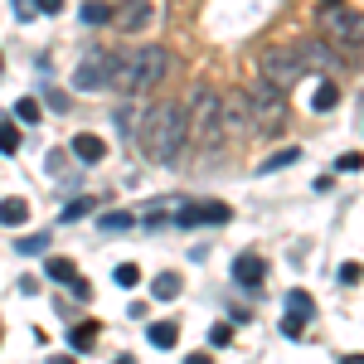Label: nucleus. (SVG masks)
Here are the masks:
<instances>
[{"instance_id":"nucleus-1","label":"nucleus","mask_w":364,"mask_h":364,"mask_svg":"<svg viewBox=\"0 0 364 364\" xmlns=\"http://www.w3.org/2000/svg\"><path fill=\"white\" fill-rule=\"evenodd\" d=\"M141 151L156 161V166H175L180 161V151H185V141H190V122H185V107L180 102H156L151 112L141 117Z\"/></svg>"},{"instance_id":"nucleus-2","label":"nucleus","mask_w":364,"mask_h":364,"mask_svg":"<svg viewBox=\"0 0 364 364\" xmlns=\"http://www.w3.org/2000/svg\"><path fill=\"white\" fill-rule=\"evenodd\" d=\"M170 68V54L161 49V44H141V49H132V54H112V68H107V83L117 87V92H146V87H156L161 78H166Z\"/></svg>"},{"instance_id":"nucleus-3","label":"nucleus","mask_w":364,"mask_h":364,"mask_svg":"<svg viewBox=\"0 0 364 364\" xmlns=\"http://www.w3.org/2000/svg\"><path fill=\"white\" fill-rule=\"evenodd\" d=\"M185 122H190V141L195 146H224V92L209 83L195 87V97H190V107H185Z\"/></svg>"},{"instance_id":"nucleus-4","label":"nucleus","mask_w":364,"mask_h":364,"mask_svg":"<svg viewBox=\"0 0 364 364\" xmlns=\"http://www.w3.org/2000/svg\"><path fill=\"white\" fill-rule=\"evenodd\" d=\"M257 63H262V78L272 87H282V92L306 78V58H301L296 44H267V49L257 54Z\"/></svg>"},{"instance_id":"nucleus-5","label":"nucleus","mask_w":364,"mask_h":364,"mask_svg":"<svg viewBox=\"0 0 364 364\" xmlns=\"http://www.w3.org/2000/svg\"><path fill=\"white\" fill-rule=\"evenodd\" d=\"M321 34H326L331 49L350 54V44H355V49L364 44V15H355L345 0H340V5H321Z\"/></svg>"},{"instance_id":"nucleus-6","label":"nucleus","mask_w":364,"mask_h":364,"mask_svg":"<svg viewBox=\"0 0 364 364\" xmlns=\"http://www.w3.org/2000/svg\"><path fill=\"white\" fill-rule=\"evenodd\" d=\"M248 102H252V127H257V132H272V136H277L282 127H287L282 87H272L267 78H257V83L248 87Z\"/></svg>"},{"instance_id":"nucleus-7","label":"nucleus","mask_w":364,"mask_h":364,"mask_svg":"<svg viewBox=\"0 0 364 364\" xmlns=\"http://www.w3.org/2000/svg\"><path fill=\"white\" fill-rule=\"evenodd\" d=\"M248 132H257L248 87H233V92H224V136H248Z\"/></svg>"},{"instance_id":"nucleus-8","label":"nucleus","mask_w":364,"mask_h":364,"mask_svg":"<svg viewBox=\"0 0 364 364\" xmlns=\"http://www.w3.org/2000/svg\"><path fill=\"white\" fill-rule=\"evenodd\" d=\"M151 20H156V0H117L112 10L117 34H141V29H151Z\"/></svg>"},{"instance_id":"nucleus-9","label":"nucleus","mask_w":364,"mask_h":364,"mask_svg":"<svg viewBox=\"0 0 364 364\" xmlns=\"http://www.w3.org/2000/svg\"><path fill=\"white\" fill-rule=\"evenodd\" d=\"M228 219H233V209H228L224 199H204V204H185V209H180V214H175V224L180 228H199V224H228Z\"/></svg>"},{"instance_id":"nucleus-10","label":"nucleus","mask_w":364,"mask_h":364,"mask_svg":"<svg viewBox=\"0 0 364 364\" xmlns=\"http://www.w3.org/2000/svg\"><path fill=\"white\" fill-rule=\"evenodd\" d=\"M107 68H112V54H87L83 63H78V73H73V87H78V92L107 87Z\"/></svg>"},{"instance_id":"nucleus-11","label":"nucleus","mask_w":364,"mask_h":364,"mask_svg":"<svg viewBox=\"0 0 364 364\" xmlns=\"http://www.w3.org/2000/svg\"><path fill=\"white\" fill-rule=\"evenodd\" d=\"M262 272H267V262H262V252H238L233 257V282L238 287H262Z\"/></svg>"},{"instance_id":"nucleus-12","label":"nucleus","mask_w":364,"mask_h":364,"mask_svg":"<svg viewBox=\"0 0 364 364\" xmlns=\"http://www.w3.org/2000/svg\"><path fill=\"white\" fill-rule=\"evenodd\" d=\"M68 151H73V156H78L83 166H97V161H107V141H102V136H92V132H78Z\"/></svg>"},{"instance_id":"nucleus-13","label":"nucleus","mask_w":364,"mask_h":364,"mask_svg":"<svg viewBox=\"0 0 364 364\" xmlns=\"http://www.w3.org/2000/svg\"><path fill=\"white\" fill-rule=\"evenodd\" d=\"M296 49H301V58H306V68H331V63H336V49H326L321 39H301Z\"/></svg>"},{"instance_id":"nucleus-14","label":"nucleus","mask_w":364,"mask_h":364,"mask_svg":"<svg viewBox=\"0 0 364 364\" xmlns=\"http://www.w3.org/2000/svg\"><path fill=\"white\" fill-rule=\"evenodd\" d=\"M180 291H185V277H180V272H161V277L151 282V296H156V301H175Z\"/></svg>"},{"instance_id":"nucleus-15","label":"nucleus","mask_w":364,"mask_h":364,"mask_svg":"<svg viewBox=\"0 0 364 364\" xmlns=\"http://www.w3.org/2000/svg\"><path fill=\"white\" fill-rule=\"evenodd\" d=\"M146 340H151L156 350H175V340H180V326H175V321H156V326L146 331Z\"/></svg>"},{"instance_id":"nucleus-16","label":"nucleus","mask_w":364,"mask_h":364,"mask_svg":"<svg viewBox=\"0 0 364 364\" xmlns=\"http://www.w3.org/2000/svg\"><path fill=\"white\" fill-rule=\"evenodd\" d=\"M0 224H5V228L29 224V204H25V199H0Z\"/></svg>"},{"instance_id":"nucleus-17","label":"nucleus","mask_w":364,"mask_h":364,"mask_svg":"<svg viewBox=\"0 0 364 364\" xmlns=\"http://www.w3.org/2000/svg\"><path fill=\"white\" fill-rule=\"evenodd\" d=\"M287 311H291V316H301V321H311V316H316V301H311V291L291 287V291H287Z\"/></svg>"},{"instance_id":"nucleus-18","label":"nucleus","mask_w":364,"mask_h":364,"mask_svg":"<svg viewBox=\"0 0 364 364\" xmlns=\"http://www.w3.org/2000/svg\"><path fill=\"white\" fill-rule=\"evenodd\" d=\"M112 0H87L83 5V25H112Z\"/></svg>"},{"instance_id":"nucleus-19","label":"nucleus","mask_w":364,"mask_h":364,"mask_svg":"<svg viewBox=\"0 0 364 364\" xmlns=\"http://www.w3.org/2000/svg\"><path fill=\"white\" fill-rule=\"evenodd\" d=\"M301 161V151L296 146H287V151H277V156H267L262 166H257V175H272V170H287V166H296Z\"/></svg>"},{"instance_id":"nucleus-20","label":"nucleus","mask_w":364,"mask_h":364,"mask_svg":"<svg viewBox=\"0 0 364 364\" xmlns=\"http://www.w3.org/2000/svg\"><path fill=\"white\" fill-rule=\"evenodd\" d=\"M44 272H49L54 282H63V287H73V282H78V267H73L68 257H49V262H44Z\"/></svg>"},{"instance_id":"nucleus-21","label":"nucleus","mask_w":364,"mask_h":364,"mask_svg":"<svg viewBox=\"0 0 364 364\" xmlns=\"http://www.w3.org/2000/svg\"><path fill=\"white\" fill-rule=\"evenodd\" d=\"M336 102H340V87L331 83V78H326V83H321L316 92H311V107H316V112H331Z\"/></svg>"},{"instance_id":"nucleus-22","label":"nucleus","mask_w":364,"mask_h":364,"mask_svg":"<svg viewBox=\"0 0 364 364\" xmlns=\"http://www.w3.org/2000/svg\"><path fill=\"white\" fill-rule=\"evenodd\" d=\"M0 151H5V156L20 151V127H15V117H0Z\"/></svg>"},{"instance_id":"nucleus-23","label":"nucleus","mask_w":364,"mask_h":364,"mask_svg":"<svg viewBox=\"0 0 364 364\" xmlns=\"http://www.w3.org/2000/svg\"><path fill=\"white\" fill-rule=\"evenodd\" d=\"M132 224H136V219H132V214H122V209H112V214H102V219H97L102 233H127Z\"/></svg>"},{"instance_id":"nucleus-24","label":"nucleus","mask_w":364,"mask_h":364,"mask_svg":"<svg viewBox=\"0 0 364 364\" xmlns=\"http://www.w3.org/2000/svg\"><path fill=\"white\" fill-rule=\"evenodd\" d=\"M92 340H97V326H92V321H83V326L68 331V345H73V350H87Z\"/></svg>"},{"instance_id":"nucleus-25","label":"nucleus","mask_w":364,"mask_h":364,"mask_svg":"<svg viewBox=\"0 0 364 364\" xmlns=\"http://www.w3.org/2000/svg\"><path fill=\"white\" fill-rule=\"evenodd\" d=\"M39 117H44V107H39L34 97H20V102H15V122H39Z\"/></svg>"},{"instance_id":"nucleus-26","label":"nucleus","mask_w":364,"mask_h":364,"mask_svg":"<svg viewBox=\"0 0 364 364\" xmlns=\"http://www.w3.org/2000/svg\"><path fill=\"white\" fill-rule=\"evenodd\" d=\"M112 277H117V287H127V291H132V287L141 282V267H136V262H122V267H117Z\"/></svg>"},{"instance_id":"nucleus-27","label":"nucleus","mask_w":364,"mask_h":364,"mask_svg":"<svg viewBox=\"0 0 364 364\" xmlns=\"http://www.w3.org/2000/svg\"><path fill=\"white\" fill-rule=\"evenodd\" d=\"M336 277L345 282V287H360V282H364V267H360V262H340V272H336Z\"/></svg>"},{"instance_id":"nucleus-28","label":"nucleus","mask_w":364,"mask_h":364,"mask_svg":"<svg viewBox=\"0 0 364 364\" xmlns=\"http://www.w3.org/2000/svg\"><path fill=\"white\" fill-rule=\"evenodd\" d=\"M282 336H287V340H301V336H306V321L287 311V321H282Z\"/></svg>"},{"instance_id":"nucleus-29","label":"nucleus","mask_w":364,"mask_h":364,"mask_svg":"<svg viewBox=\"0 0 364 364\" xmlns=\"http://www.w3.org/2000/svg\"><path fill=\"white\" fill-rule=\"evenodd\" d=\"M336 170H345V175L350 170H364V156L360 151H345V156H336Z\"/></svg>"},{"instance_id":"nucleus-30","label":"nucleus","mask_w":364,"mask_h":364,"mask_svg":"<svg viewBox=\"0 0 364 364\" xmlns=\"http://www.w3.org/2000/svg\"><path fill=\"white\" fill-rule=\"evenodd\" d=\"M15 248H20V252H29V257H34V252H44V248H49V233H39V238H20Z\"/></svg>"},{"instance_id":"nucleus-31","label":"nucleus","mask_w":364,"mask_h":364,"mask_svg":"<svg viewBox=\"0 0 364 364\" xmlns=\"http://www.w3.org/2000/svg\"><path fill=\"white\" fill-rule=\"evenodd\" d=\"M228 340H233V326H214V331H209V345H214V350H224Z\"/></svg>"},{"instance_id":"nucleus-32","label":"nucleus","mask_w":364,"mask_h":364,"mask_svg":"<svg viewBox=\"0 0 364 364\" xmlns=\"http://www.w3.org/2000/svg\"><path fill=\"white\" fill-rule=\"evenodd\" d=\"M87 209H92V204H87V199H73V204H63V219H83Z\"/></svg>"},{"instance_id":"nucleus-33","label":"nucleus","mask_w":364,"mask_h":364,"mask_svg":"<svg viewBox=\"0 0 364 364\" xmlns=\"http://www.w3.org/2000/svg\"><path fill=\"white\" fill-rule=\"evenodd\" d=\"M68 291H73V296H78V301H87V296H92V287H87V282H83V277L73 282V287H68Z\"/></svg>"},{"instance_id":"nucleus-34","label":"nucleus","mask_w":364,"mask_h":364,"mask_svg":"<svg viewBox=\"0 0 364 364\" xmlns=\"http://www.w3.org/2000/svg\"><path fill=\"white\" fill-rule=\"evenodd\" d=\"M39 10H44V15H58V10H63V0H39Z\"/></svg>"},{"instance_id":"nucleus-35","label":"nucleus","mask_w":364,"mask_h":364,"mask_svg":"<svg viewBox=\"0 0 364 364\" xmlns=\"http://www.w3.org/2000/svg\"><path fill=\"white\" fill-rule=\"evenodd\" d=\"M185 364H214L209 355H185Z\"/></svg>"},{"instance_id":"nucleus-36","label":"nucleus","mask_w":364,"mask_h":364,"mask_svg":"<svg viewBox=\"0 0 364 364\" xmlns=\"http://www.w3.org/2000/svg\"><path fill=\"white\" fill-rule=\"evenodd\" d=\"M340 364H364V355H345V360H340Z\"/></svg>"},{"instance_id":"nucleus-37","label":"nucleus","mask_w":364,"mask_h":364,"mask_svg":"<svg viewBox=\"0 0 364 364\" xmlns=\"http://www.w3.org/2000/svg\"><path fill=\"white\" fill-rule=\"evenodd\" d=\"M49 364H73V360H68V355H54V360H49Z\"/></svg>"},{"instance_id":"nucleus-38","label":"nucleus","mask_w":364,"mask_h":364,"mask_svg":"<svg viewBox=\"0 0 364 364\" xmlns=\"http://www.w3.org/2000/svg\"><path fill=\"white\" fill-rule=\"evenodd\" d=\"M321 5H340V0H321Z\"/></svg>"},{"instance_id":"nucleus-39","label":"nucleus","mask_w":364,"mask_h":364,"mask_svg":"<svg viewBox=\"0 0 364 364\" xmlns=\"http://www.w3.org/2000/svg\"><path fill=\"white\" fill-rule=\"evenodd\" d=\"M0 68H5V58H0Z\"/></svg>"},{"instance_id":"nucleus-40","label":"nucleus","mask_w":364,"mask_h":364,"mask_svg":"<svg viewBox=\"0 0 364 364\" xmlns=\"http://www.w3.org/2000/svg\"><path fill=\"white\" fill-rule=\"evenodd\" d=\"M0 336H5V331H0Z\"/></svg>"}]
</instances>
